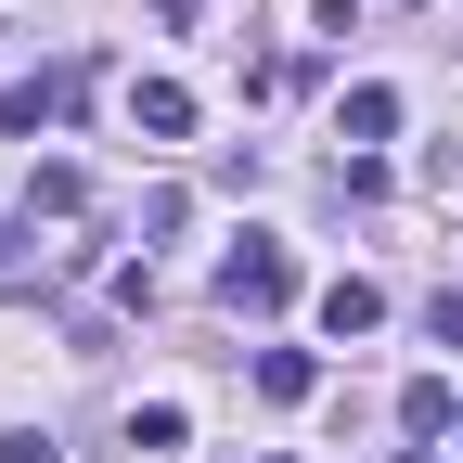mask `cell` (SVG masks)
Here are the masks:
<instances>
[{
	"mask_svg": "<svg viewBox=\"0 0 463 463\" xmlns=\"http://www.w3.org/2000/svg\"><path fill=\"white\" fill-rule=\"evenodd\" d=\"M0 463H52V438H26V425H14V438H0Z\"/></svg>",
	"mask_w": 463,
	"mask_h": 463,
	"instance_id": "cell-10",
	"label": "cell"
},
{
	"mask_svg": "<svg viewBox=\"0 0 463 463\" xmlns=\"http://www.w3.org/2000/svg\"><path fill=\"white\" fill-rule=\"evenodd\" d=\"M245 463H283V450H245Z\"/></svg>",
	"mask_w": 463,
	"mask_h": 463,
	"instance_id": "cell-12",
	"label": "cell"
},
{
	"mask_svg": "<svg viewBox=\"0 0 463 463\" xmlns=\"http://www.w3.org/2000/svg\"><path fill=\"white\" fill-rule=\"evenodd\" d=\"M129 129H142V142H194V90H181V78H142V90H129Z\"/></svg>",
	"mask_w": 463,
	"mask_h": 463,
	"instance_id": "cell-2",
	"label": "cell"
},
{
	"mask_svg": "<svg viewBox=\"0 0 463 463\" xmlns=\"http://www.w3.org/2000/svg\"><path fill=\"white\" fill-rule=\"evenodd\" d=\"M335 129H347V142H386V129H399V90H386V78H361V90H347V116H335Z\"/></svg>",
	"mask_w": 463,
	"mask_h": 463,
	"instance_id": "cell-6",
	"label": "cell"
},
{
	"mask_svg": "<svg viewBox=\"0 0 463 463\" xmlns=\"http://www.w3.org/2000/svg\"><path fill=\"white\" fill-rule=\"evenodd\" d=\"M129 438H142V450H181V438H194V412H181V399H155V412H129Z\"/></svg>",
	"mask_w": 463,
	"mask_h": 463,
	"instance_id": "cell-8",
	"label": "cell"
},
{
	"mask_svg": "<svg viewBox=\"0 0 463 463\" xmlns=\"http://www.w3.org/2000/svg\"><path fill=\"white\" fill-rule=\"evenodd\" d=\"M386 463H438V450H386Z\"/></svg>",
	"mask_w": 463,
	"mask_h": 463,
	"instance_id": "cell-11",
	"label": "cell"
},
{
	"mask_svg": "<svg viewBox=\"0 0 463 463\" xmlns=\"http://www.w3.org/2000/svg\"><path fill=\"white\" fill-rule=\"evenodd\" d=\"M283 297H297V258H283L270 232H245V245L219 258V309H245V322H258V309H283Z\"/></svg>",
	"mask_w": 463,
	"mask_h": 463,
	"instance_id": "cell-1",
	"label": "cell"
},
{
	"mask_svg": "<svg viewBox=\"0 0 463 463\" xmlns=\"http://www.w3.org/2000/svg\"><path fill=\"white\" fill-rule=\"evenodd\" d=\"M322 373H309V347H258V399H283V412H297Z\"/></svg>",
	"mask_w": 463,
	"mask_h": 463,
	"instance_id": "cell-5",
	"label": "cell"
},
{
	"mask_svg": "<svg viewBox=\"0 0 463 463\" xmlns=\"http://www.w3.org/2000/svg\"><path fill=\"white\" fill-rule=\"evenodd\" d=\"M399 425H412V438H438V425H463V412H450V373H412V386H399Z\"/></svg>",
	"mask_w": 463,
	"mask_h": 463,
	"instance_id": "cell-7",
	"label": "cell"
},
{
	"mask_svg": "<svg viewBox=\"0 0 463 463\" xmlns=\"http://www.w3.org/2000/svg\"><path fill=\"white\" fill-rule=\"evenodd\" d=\"M78 206H90V167H65V155L26 167V219H78Z\"/></svg>",
	"mask_w": 463,
	"mask_h": 463,
	"instance_id": "cell-3",
	"label": "cell"
},
{
	"mask_svg": "<svg viewBox=\"0 0 463 463\" xmlns=\"http://www.w3.org/2000/svg\"><path fill=\"white\" fill-rule=\"evenodd\" d=\"M425 335H438V347H463V297H438V309H425Z\"/></svg>",
	"mask_w": 463,
	"mask_h": 463,
	"instance_id": "cell-9",
	"label": "cell"
},
{
	"mask_svg": "<svg viewBox=\"0 0 463 463\" xmlns=\"http://www.w3.org/2000/svg\"><path fill=\"white\" fill-rule=\"evenodd\" d=\"M373 322H386V297H373L361 270H347V283H322V335H335V347H347V335H373Z\"/></svg>",
	"mask_w": 463,
	"mask_h": 463,
	"instance_id": "cell-4",
	"label": "cell"
}]
</instances>
